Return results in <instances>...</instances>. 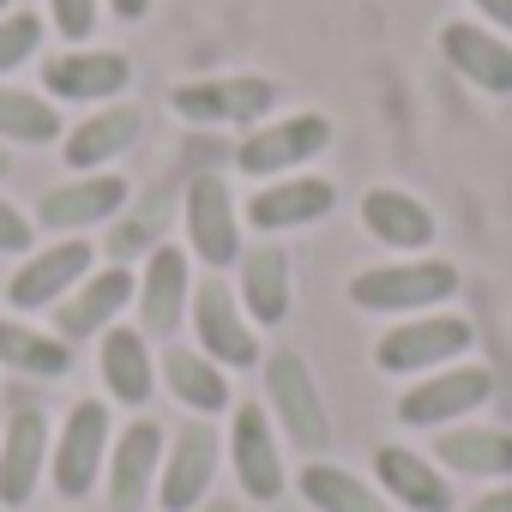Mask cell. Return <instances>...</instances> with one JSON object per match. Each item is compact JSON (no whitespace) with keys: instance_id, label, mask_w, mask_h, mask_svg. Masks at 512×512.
<instances>
[{"instance_id":"4","label":"cell","mask_w":512,"mask_h":512,"mask_svg":"<svg viewBox=\"0 0 512 512\" xmlns=\"http://www.w3.org/2000/svg\"><path fill=\"white\" fill-rule=\"evenodd\" d=\"M109 440H115V422H109V404L103 398H79L49 446V482L61 500H85L97 494L103 482V464H109Z\"/></svg>"},{"instance_id":"5","label":"cell","mask_w":512,"mask_h":512,"mask_svg":"<svg viewBox=\"0 0 512 512\" xmlns=\"http://www.w3.org/2000/svg\"><path fill=\"white\" fill-rule=\"evenodd\" d=\"M494 398V374L476 362H452L422 374L404 398H398V422L404 428H458L464 416H476Z\"/></svg>"},{"instance_id":"15","label":"cell","mask_w":512,"mask_h":512,"mask_svg":"<svg viewBox=\"0 0 512 512\" xmlns=\"http://www.w3.org/2000/svg\"><path fill=\"white\" fill-rule=\"evenodd\" d=\"M187 302H193L187 253H181V247H151L145 278H139V290H133L139 332H145V338H175V332H181V320H187Z\"/></svg>"},{"instance_id":"35","label":"cell","mask_w":512,"mask_h":512,"mask_svg":"<svg viewBox=\"0 0 512 512\" xmlns=\"http://www.w3.org/2000/svg\"><path fill=\"white\" fill-rule=\"evenodd\" d=\"M470 7L488 19V25H500V31H512V0H470Z\"/></svg>"},{"instance_id":"37","label":"cell","mask_w":512,"mask_h":512,"mask_svg":"<svg viewBox=\"0 0 512 512\" xmlns=\"http://www.w3.org/2000/svg\"><path fill=\"white\" fill-rule=\"evenodd\" d=\"M109 13H115V19H145L151 0H109Z\"/></svg>"},{"instance_id":"33","label":"cell","mask_w":512,"mask_h":512,"mask_svg":"<svg viewBox=\"0 0 512 512\" xmlns=\"http://www.w3.org/2000/svg\"><path fill=\"white\" fill-rule=\"evenodd\" d=\"M25 247H31V217L0 199V253H25Z\"/></svg>"},{"instance_id":"34","label":"cell","mask_w":512,"mask_h":512,"mask_svg":"<svg viewBox=\"0 0 512 512\" xmlns=\"http://www.w3.org/2000/svg\"><path fill=\"white\" fill-rule=\"evenodd\" d=\"M157 235V211H145V217H133L127 229H121V241H115V253H121V260H127V253L139 247V241H151Z\"/></svg>"},{"instance_id":"18","label":"cell","mask_w":512,"mask_h":512,"mask_svg":"<svg viewBox=\"0 0 512 512\" xmlns=\"http://www.w3.org/2000/svg\"><path fill=\"white\" fill-rule=\"evenodd\" d=\"M121 205H127V181L109 175V169H91V175H79L67 187H49L43 205H37V223L55 229V235H79V229L115 217Z\"/></svg>"},{"instance_id":"3","label":"cell","mask_w":512,"mask_h":512,"mask_svg":"<svg viewBox=\"0 0 512 512\" xmlns=\"http://www.w3.org/2000/svg\"><path fill=\"white\" fill-rule=\"evenodd\" d=\"M470 344H476V332H470L464 314H440V308L434 314H410V320H398V326L380 332L374 368L380 374H434V368L464 362Z\"/></svg>"},{"instance_id":"9","label":"cell","mask_w":512,"mask_h":512,"mask_svg":"<svg viewBox=\"0 0 512 512\" xmlns=\"http://www.w3.org/2000/svg\"><path fill=\"white\" fill-rule=\"evenodd\" d=\"M181 223H187L193 260H205L211 272H229L241 260V217H235V199H229V181L223 175H193L187 181Z\"/></svg>"},{"instance_id":"19","label":"cell","mask_w":512,"mask_h":512,"mask_svg":"<svg viewBox=\"0 0 512 512\" xmlns=\"http://www.w3.org/2000/svg\"><path fill=\"white\" fill-rule=\"evenodd\" d=\"M332 205H338V187H332V181H320V175H284V181H272V187H260V193L247 199V223L266 229V235H278V229H308V223H320Z\"/></svg>"},{"instance_id":"11","label":"cell","mask_w":512,"mask_h":512,"mask_svg":"<svg viewBox=\"0 0 512 512\" xmlns=\"http://www.w3.org/2000/svg\"><path fill=\"white\" fill-rule=\"evenodd\" d=\"M332 145V121L326 115H284L260 133H247L241 151H235V169L241 175H296L308 157H320Z\"/></svg>"},{"instance_id":"8","label":"cell","mask_w":512,"mask_h":512,"mask_svg":"<svg viewBox=\"0 0 512 512\" xmlns=\"http://www.w3.org/2000/svg\"><path fill=\"white\" fill-rule=\"evenodd\" d=\"M193 314V350H205L217 368H253L260 362V338H253V320L241 314V296L223 278H205L187 302Z\"/></svg>"},{"instance_id":"20","label":"cell","mask_w":512,"mask_h":512,"mask_svg":"<svg viewBox=\"0 0 512 512\" xmlns=\"http://www.w3.org/2000/svg\"><path fill=\"white\" fill-rule=\"evenodd\" d=\"M374 488L398 500L404 512H452V482L434 470V458L410 446H380L374 452Z\"/></svg>"},{"instance_id":"32","label":"cell","mask_w":512,"mask_h":512,"mask_svg":"<svg viewBox=\"0 0 512 512\" xmlns=\"http://www.w3.org/2000/svg\"><path fill=\"white\" fill-rule=\"evenodd\" d=\"M49 25H55L73 49H85V43L97 37V0H49Z\"/></svg>"},{"instance_id":"38","label":"cell","mask_w":512,"mask_h":512,"mask_svg":"<svg viewBox=\"0 0 512 512\" xmlns=\"http://www.w3.org/2000/svg\"><path fill=\"white\" fill-rule=\"evenodd\" d=\"M199 512H241V506H235V500H205Z\"/></svg>"},{"instance_id":"23","label":"cell","mask_w":512,"mask_h":512,"mask_svg":"<svg viewBox=\"0 0 512 512\" xmlns=\"http://www.w3.org/2000/svg\"><path fill=\"white\" fill-rule=\"evenodd\" d=\"M440 55L488 97H512V43L494 37L488 25H446L440 31Z\"/></svg>"},{"instance_id":"7","label":"cell","mask_w":512,"mask_h":512,"mask_svg":"<svg viewBox=\"0 0 512 512\" xmlns=\"http://www.w3.org/2000/svg\"><path fill=\"white\" fill-rule=\"evenodd\" d=\"M229 464H235V482H241L247 500H260V506L284 500V488H290V476H284V440H278L266 404L229 410Z\"/></svg>"},{"instance_id":"6","label":"cell","mask_w":512,"mask_h":512,"mask_svg":"<svg viewBox=\"0 0 512 512\" xmlns=\"http://www.w3.org/2000/svg\"><path fill=\"white\" fill-rule=\"evenodd\" d=\"M163 446H169V434H163L151 416H133V422L109 440V464H103L109 512H145V500H157Z\"/></svg>"},{"instance_id":"13","label":"cell","mask_w":512,"mask_h":512,"mask_svg":"<svg viewBox=\"0 0 512 512\" xmlns=\"http://www.w3.org/2000/svg\"><path fill=\"white\" fill-rule=\"evenodd\" d=\"M217 434L199 422H187L169 446H163V476H157V506L163 512H199L205 494H211V476H217Z\"/></svg>"},{"instance_id":"36","label":"cell","mask_w":512,"mask_h":512,"mask_svg":"<svg viewBox=\"0 0 512 512\" xmlns=\"http://www.w3.org/2000/svg\"><path fill=\"white\" fill-rule=\"evenodd\" d=\"M464 512H512V488H494V494H482V500H470Z\"/></svg>"},{"instance_id":"31","label":"cell","mask_w":512,"mask_h":512,"mask_svg":"<svg viewBox=\"0 0 512 512\" xmlns=\"http://www.w3.org/2000/svg\"><path fill=\"white\" fill-rule=\"evenodd\" d=\"M37 49H43V19L37 13H0V79L25 61H37Z\"/></svg>"},{"instance_id":"28","label":"cell","mask_w":512,"mask_h":512,"mask_svg":"<svg viewBox=\"0 0 512 512\" xmlns=\"http://www.w3.org/2000/svg\"><path fill=\"white\" fill-rule=\"evenodd\" d=\"M296 488H302V500H308L314 512H386V494H380L368 476H356V470H344V464H326V458L302 464Z\"/></svg>"},{"instance_id":"16","label":"cell","mask_w":512,"mask_h":512,"mask_svg":"<svg viewBox=\"0 0 512 512\" xmlns=\"http://www.w3.org/2000/svg\"><path fill=\"white\" fill-rule=\"evenodd\" d=\"M133 79V61L121 49H67L43 61V91L61 103H115Z\"/></svg>"},{"instance_id":"29","label":"cell","mask_w":512,"mask_h":512,"mask_svg":"<svg viewBox=\"0 0 512 512\" xmlns=\"http://www.w3.org/2000/svg\"><path fill=\"white\" fill-rule=\"evenodd\" d=\"M0 368H13L25 380H61L73 368V350L67 338H49L25 320H0Z\"/></svg>"},{"instance_id":"27","label":"cell","mask_w":512,"mask_h":512,"mask_svg":"<svg viewBox=\"0 0 512 512\" xmlns=\"http://www.w3.org/2000/svg\"><path fill=\"white\" fill-rule=\"evenodd\" d=\"M139 133H145V115H139L133 103H109V109H97L91 121H79V127L67 133V163H73L79 175H91V169H103L109 157H121Z\"/></svg>"},{"instance_id":"17","label":"cell","mask_w":512,"mask_h":512,"mask_svg":"<svg viewBox=\"0 0 512 512\" xmlns=\"http://www.w3.org/2000/svg\"><path fill=\"white\" fill-rule=\"evenodd\" d=\"M49 470V422L43 410H13L0 428V506H31Z\"/></svg>"},{"instance_id":"21","label":"cell","mask_w":512,"mask_h":512,"mask_svg":"<svg viewBox=\"0 0 512 512\" xmlns=\"http://www.w3.org/2000/svg\"><path fill=\"white\" fill-rule=\"evenodd\" d=\"M97 368H103V392L127 410H145L151 386H157V362L139 326H109L97 338Z\"/></svg>"},{"instance_id":"24","label":"cell","mask_w":512,"mask_h":512,"mask_svg":"<svg viewBox=\"0 0 512 512\" xmlns=\"http://www.w3.org/2000/svg\"><path fill=\"white\" fill-rule=\"evenodd\" d=\"M241 314L253 326H284L290 320V253L260 241L241 253Z\"/></svg>"},{"instance_id":"39","label":"cell","mask_w":512,"mask_h":512,"mask_svg":"<svg viewBox=\"0 0 512 512\" xmlns=\"http://www.w3.org/2000/svg\"><path fill=\"white\" fill-rule=\"evenodd\" d=\"M0 175H7V151H0Z\"/></svg>"},{"instance_id":"10","label":"cell","mask_w":512,"mask_h":512,"mask_svg":"<svg viewBox=\"0 0 512 512\" xmlns=\"http://www.w3.org/2000/svg\"><path fill=\"white\" fill-rule=\"evenodd\" d=\"M97 272V247L91 241H55V247H43V253H31V260L13 272V284H7V302L19 308V314H49L55 302H67L85 278Z\"/></svg>"},{"instance_id":"12","label":"cell","mask_w":512,"mask_h":512,"mask_svg":"<svg viewBox=\"0 0 512 512\" xmlns=\"http://www.w3.org/2000/svg\"><path fill=\"white\" fill-rule=\"evenodd\" d=\"M169 109L181 121H205V127L260 121L266 109H278V85L260 79V73H241V79H193V85H175Z\"/></svg>"},{"instance_id":"25","label":"cell","mask_w":512,"mask_h":512,"mask_svg":"<svg viewBox=\"0 0 512 512\" xmlns=\"http://www.w3.org/2000/svg\"><path fill=\"white\" fill-rule=\"evenodd\" d=\"M163 386H169V398L181 404V410H193V416H223L235 398H229V374L205 356V350H193V344H175V350H163Z\"/></svg>"},{"instance_id":"40","label":"cell","mask_w":512,"mask_h":512,"mask_svg":"<svg viewBox=\"0 0 512 512\" xmlns=\"http://www.w3.org/2000/svg\"><path fill=\"white\" fill-rule=\"evenodd\" d=\"M7 7H13V0H0V13H7Z\"/></svg>"},{"instance_id":"26","label":"cell","mask_w":512,"mask_h":512,"mask_svg":"<svg viewBox=\"0 0 512 512\" xmlns=\"http://www.w3.org/2000/svg\"><path fill=\"white\" fill-rule=\"evenodd\" d=\"M434 458L452 476H482V482H506L512 476V434L506 428H440L434 434Z\"/></svg>"},{"instance_id":"2","label":"cell","mask_w":512,"mask_h":512,"mask_svg":"<svg viewBox=\"0 0 512 512\" xmlns=\"http://www.w3.org/2000/svg\"><path fill=\"white\" fill-rule=\"evenodd\" d=\"M266 416L272 428L302 446L308 458H320L332 446V416H326V398H320V380L314 368L296 356V350H272L266 356Z\"/></svg>"},{"instance_id":"22","label":"cell","mask_w":512,"mask_h":512,"mask_svg":"<svg viewBox=\"0 0 512 512\" xmlns=\"http://www.w3.org/2000/svg\"><path fill=\"white\" fill-rule=\"evenodd\" d=\"M362 229L374 241H386L392 253H422L434 247V211L404 193V187H368L362 193Z\"/></svg>"},{"instance_id":"1","label":"cell","mask_w":512,"mask_h":512,"mask_svg":"<svg viewBox=\"0 0 512 512\" xmlns=\"http://www.w3.org/2000/svg\"><path fill=\"white\" fill-rule=\"evenodd\" d=\"M458 296V266L446 260H392V266H368L350 278V302L362 314H434L440 302Z\"/></svg>"},{"instance_id":"30","label":"cell","mask_w":512,"mask_h":512,"mask_svg":"<svg viewBox=\"0 0 512 512\" xmlns=\"http://www.w3.org/2000/svg\"><path fill=\"white\" fill-rule=\"evenodd\" d=\"M0 139H13V145H55L61 139V109H49L31 91H7V85H0Z\"/></svg>"},{"instance_id":"14","label":"cell","mask_w":512,"mask_h":512,"mask_svg":"<svg viewBox=\"0 0 512 512\" xmlns=\"http://www.w3.org/2000/svg\"><path fill=\"white\" fill-rule=\"evenodd\" d=\"M133 290H139V278H133L127 266H103V272H91L67 302H55V338H67V344L103 338V332L133 308Z\"/></svg>"}]
</instances>
